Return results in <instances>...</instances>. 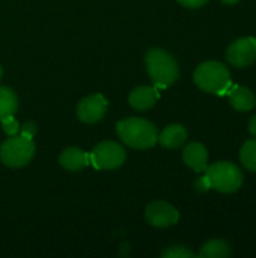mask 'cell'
Here are the masks:
<instances>
[{"label": "cell", "instance_id": "8992f818", "mask_svg": "<svg viewBox=\"0 0 256 258\" xmlns=\"http://www.w3.org/2000/svg\"><path fill=\"white\" fill-rule=\"evenodd\" d=\"M92 162L98 169H116L125 163L127 154L122 145L113 141L100 142L92 151Z\"/></svg>", "mask_w": 256, "mask_h": 258}, {"label": "cell", "instance_id": "ac0fdd59", "mask_svg": "<svg viewBox=\"0 0 256 258\" xmlns=\"http://www.w3.org/2000/svg\"><path fill=\"white\" fill-rule=\"evenodd\" d=\"M163 258H195V252H192L189 248L186 246H181V245H175V246H170L167 248L166 251H163L161 254Z\"/></svg>", "mask_w": 256, "mask_h": 258}, {"label": "cell", "instance_id": "52a82bcc", "mask_svg": "<svg viewBox=\"0 0 256 258\" xmlns=\"http://www.w3.org/2000/svg\"><path fill=\"white\" fill-rule=\"evenodd\" d=\"M226 59L231 65L237 68H244L252 65L256 60V39L252 36L240 38L234 41L228 51Z\"/></svg>", "mask_w": 256, "mask_h": 258}, {"label": "cell", "instance_id": "8fae6325", "mask_svg": "<svg viewBox=\"0 0 256 258\" xmlns=\"http://www.w3.org/2000/svg\"><path fill=\"white\" fill-rule=\"evenodd\" d=\"M226 94L229 97L231 106L238 112H249L256 106L255 94L246 86H240V85L231 86Z\"/></svg>", "mask_w": 256, "mask_h": 258}, {"label": "cell", "instance_id": "2e32d148", "mask_svg": "<svg viewBox=\"0 0 256 258\" xmlns=\"http://www.w3.org/2000/svg\"><path fill=\"white\" fill-rule=\"evenodd\" d=\"M18 109V98L12 89L8 86H0V121L11 116Z\"/></svg>", "mask_w": 256, "mask_h": 258}, {"label": "cell", "instance_id": "277c9868", "mask_svg": "<svg viewBox=\"0 0 256 258\" xmlns=\"http://www.w3.org/2000/svg\"><path fill=\"white\" fill-rule=\"evenodd\" d=\"M205 177L210 181L211 189L222 194L237 192L244 181L241 169L231 162H217L205 169Z\"/></svg>", "mask_w": 256, "mask_h": 258}, {"label": "cell", "instance_id": "3957f363", "mask_svg": "<svg viewBox=\"0 0 256 258\" xmlns=\"http://www.w3.org/2000/svg\"><path fill=\"white\" fill-rule=\"evenodd\" d=\"M195 83L205 92L223 95L231 88V73L229 70L217 62L208 60L201 63L195 71Z\"/></svg>", "mask_w": 256, "mask_h": 258}, {"label": "cell", "instance_id": "ffe728a7", "mask_svg": "<svg viewBox=\"0 0 256 258\" xmlns=\"http://www.w3.org/2000/svg\"><path fill=\"white\" fill-rule=\"evenodd\" d=\"M210 189H211V186H210V181H208V178H207L205 175L198 177V178L195 180V190H196L198 194H205V192H208Z\"/></svg>", "mask_w": 256, "mask_h": 258}, {"label": "cell", "instance_id": "30bf717a", "mask_svg": "<svg viewBox=\"0 0 256 258\" xmlns=\"http://www.w3.org/2000/svg\"><path fill=\"white\" fill-rule=\"evenodd\" d=\"M183 160L195 172H205V169L208 168V151L202 144L192 142L184 148Z\"/></svg>", "mask_w": 256, "mask_h": 258}, {"label": "cell", "instance_id": "4fadbf2b", "mask_svg": "<svg viewBox=\"0 0 256 258\" xmlns=\"http://www.w3.org/2000/svg\"><path fill=\"white\" fill-rule=\"evenodd\" d=\"M187 141V130L181 124H170L167 125L158 136L157 142H160L161 147L174 150L183 147V144Z\"/></svg>", "mask_w": 256, "mask_h": 258}, {"label": "cell", "instance_id": "5b68a950", "mask_svg": "<svg viewBox=\"0 0 256 258\" xmlns=\"http://www.w3.org/2000/svg\"><path fill=\"white\" fill-rule=\"evenodd\" d=\"M35 142L24 136H11L0 145V160L9 168H21L35 156Z\"/></svg>", "mask_w": 256, "mask_h": 258}, {"label": "cell", "instance_id": "ba28073f", "mask_svg": "<svg viewBox=\"0 0 256 258\" xmlns=\"http://www.w3.org/2000/svg\"><path fill=\"white\" fill-rule=\"evenodd\" d=\"M146 222L155 228H167L180 221L178 210L166 201H154L146 207Z\"/></svg>", "mask_w": 256, "mask_h": 258}, {"label": "cell", "instance_id": "7a4b0ae2", "mask_svg": "<svg viewBox=\"0 0 256 258\" xmlns=\"http://www.w3.org/2000/svg\"><path fill=\"white\" fill-rule=\"evenodd\" d=\"M146 68L155 88H167L180 77V68L170 53L163 48H151L146 53Z\"/></svg>", "mask_w": 256, "mask_h": 258}, {"label": "cell", "instance_id": "603a6c76", "mask_svg": "<svg viewBox=\"0 0 256 258\" xmlns=\"http://www.w3.org/2000/svg\"><path fill=\"white\" fill-rule=\"evenodd\" d=\"M249 132H250V135L253 136V138H256V115H253L250 119H249Z\"/></svg>", "mask_w": 256, "mask_h": 258}, {"label": "cell", "instance_id": "7402d4cb", "mask_svg": "<svg viewBox=\"0 0 256 258\" xmlns=\"http://www.w3.org/2000/svg\"><path fill=\"white\" fill-rule=\"evenodd\" d=\"M207 2L208 0H178V3H181L186 8H192V9L202 8L204 5H207Z\"/></svg>", "mask_w": 256, "mask_h": 258}, {"label": "cell", "instance_id": "9a60e30c", "mask_svg": "<svg viewBox=\"0 0 256 258\" xmlns=\"http://www.w3.org/2000/svg\"><path fill=\"white\" fill-rule=\"evenodd\" d=\"M231 246L220 239H214L207 242L199 252L201 258H228L231 255Z\"/></svg>", "mask_w": 256, "mask_h": 258}, {"label": "cell", "instance_id": "7c38bea8", "mask_svg": "<svg viewBox=\"0 0 256 258\" xmlns=\"http://www.w3.org/2000/svg\"><path fill=\"white\" fill-rule=\"evenodd\" d=\"M157 98H158L157 88L139 86V88L131 91L128 101H130V106L136 110H148L155 104Z\"/></svg>", "mask_w": 256, "mask_h": 258}, {"label": "cell", "instance_id": "6da1fadb", "mask_svg": "<svg viewBox=\"0 0 256 258\" xmlns=\"http://www.w3.org/2000/svg\"><path fill=\"white\" fill-rule=\"evenodd\" d=\"M116 133L125 145L136 150L152 148L158 139L155 125L143 118H125L119 121L116 124Z\"/></svg>", "mask_w": 256, "mask_h": 258}, {"label": "cell", "instance_id": "d6986e66", "mask_svg": "<svg viewBox=\"0 0 256 258\" xmlns=\"http://www.w3.org/2000/svg\"><path fill=\"white\" fill-rule=\"evenodd\" d=\"M0 122H2V127H3V130H5V133H6L8 136H15V135L20 132V124H18V121L14 118V115L3 118Z\"/></svg>", "mask_w": 256, "mask_h": 258}, {"label": "cell", "instance_id": "5bb4252c", "mask_svg": "<svg viewBox=\"0 0 256 258\" xmlns=\"http://www.w3.org/2000/svg\"><path fill=\"white\" fill-rule=\"evenodd\" d=\"M59 163L66 171L75 172L88 165V154L83 153L80 148H66L62 151L59 157Z\"/></svg>", "mask_w": 256, "mask_h": 258}, {"label": "cell", "instance_id": "d4e9b609", "mask_svg": "<svg viewBox=\"0 0 256 258\" xmlns=\"http://www.w3.org/2000/svg\"><path fill=\"white\" fill-rule=\"evenodd\" d=\"M2 76H3V68H2V65H0V79H2Z\"/></svg>", "mask_w": 256, "mask_h": 258}, {"label": "cell", "instance_id": "9c48e42d", "mask_svg": "<svg viewBox=\"0 0 256 258\" xmlns=\"http://www.w3.org/2000/svg\"><path fill=\"white\" fill-rule=\"evenodd\" d=\"M107 100L101 94H92L83 98L77 106V116L86 124L98 122L107 112Z\"/></svg>", "mask_w": 256, "mask_h": 258}, {"label": "cell", "instance_id": "44dd1931", "mask_svg": "<svg viewBox=\"0 0 256 258\" xmlns=\"http://www.w3.org/2000/svg\"><path fill=\"white\" fill-rule=\"evenodd\" d=\"M36 130H38L36 124L33 121H29L21 127V136H24L27 139H33V136L36 135Z\"/></svg>", "mask_w": 256, "mask_h": 258}, {"label": "cell", "instance_id": "e0dca14e", "mask_svg": "<svg viewBox=\"0 0 256 258\" xmlns=\"http://www.w3.org/2000/svg\"><path fill=\"white\" fill-rule=\"evenodd\" d=\"M240 162L247 171L256 172V139H249L244 142L240 150Z\"/></svg>", "mask_w": 256, "mask_h": 258}, {"label": "cell", "instance_id": "cb8c5ba5", "mask_svg": "<svg viewBox=\"0 0 256 258\" xmlns=\"http://www.w3.org/2000/svg\"><path fill=\"white\" fill-rule=\"evenodd\" d=\"M223 3H226V5H234V3H237L238 0H222Z\"/></svg>", "mask_w": 256, "mask_h": 258}]
</instances>
